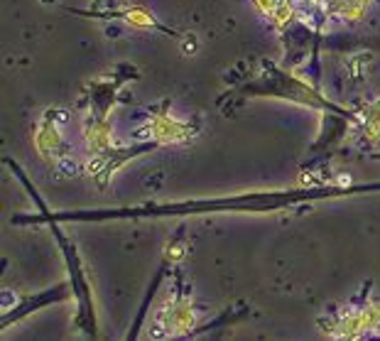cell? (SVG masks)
Wrapping results in <instances>:
<instances>
[{
  "instance_id": "6da1fadb",
  "label": "cell",
  "mask_w": 380,
  "mask_h": 341,
  "mask_svg": "<svg viewBox=\"0 0 380 341\" xmlns=\"http://www.w3.org/2000/svg\"><path fill=\"white\" fill-rule=\"evenodd\" d=\"M140 135L160 142V145H184V142H189L196 135V125L191 121L177 118V116L167 113V111H152L150 123Z\"/></svg>"
},
{
  "instance_id": "52a82bcc",
  "label": "cell",
  "mask_w": 380,
  "mask_h": 341,
  "mask_svg": "<svg viewBox=\"0 0 380 341\" xmlns=\"http://www.w3.org/2000/svg\"><path fill=\"white\" fill-rule=\"evenodd\" d=\"M358 128H361V138L368 145H380V96H376L373 101H368L366 108L361 113V121H358Z\"/></svg>"
},
{
  "instance_id": "5b68a950",
  "label": "cell",
  "mask_w": 380,
  "mask_h": 341,
  "mask_svg": "<svg viewBox=\"0 0 380 341\" xmlns=\"http://www.w3.org/2000/svg\"><path fill=\"white\" fill-rule=\"evenodd\" d=\"M82 140L91 157H104L113 150V128L106 116H89L82 123Z\"/></svg>"
},
{
  "instance_id": "8fae6325",
  "label": "cell",
  "mask_w": 380,
  "mask_h": 341,
  "mask_svg": "<svg viewBox=\"0 0 380 341\" xmlns=\"http://www.w3.org/2000/svg\"><path fill=\"white\" fill-rule=\"evenodd\" d=\"M250 3H253V10L260 15V18L270 20L272 15H275L277 5H280V0H250Z\"/></svg>"
},
{
  "instance_id": "8992f818",
  "label": "cell",
  "mask_w": 380,
  "mask_h": 341,
  "mask_svg": "<svg viewBox=\"0 0 380 341\" xmlns=\"http://www.w3.org/2000/svg\"><path fill=\"white\" fill-rule=\"evenodd\" d=\"M371 10V0H331L326 5V15L344 25H358L366 20Z\"/></svg>"
},
{
  "instance_id": "3957f363",
  "label": "cell",
  "mask_w": 380,
  "mask_h": 341,
  "mask_svg": "<svg viewBox=\"0 0 380 341\" xmlns=\"http://www.w3.org/2000/svg\"><path fill=\"white\" fill-rule=\"evenodd\" d=\"M319 327H322L324 334L334 339H361L366 334H371V324H368L366 317V305L361 307H341L334 317L319 319Z\"/></svg>"
},
{
  "instance_id": "7c38bea8",
  "label": "cell",
  "mask_w": 380,
  "mask_h": 341,
  "mask_svg": "<svg viewBox=\"0 0 380 341\" xmlns=\"http://www.w3.org/2000/svg\"><path fill=\"white\" fill-rule=\"evenodd\" d=\"M179 50H181V55H186V57L196 55V52H199V37H196L194 32H186L179 42Z\"/></svg>"
},
{
  "instance_id": "30bf717a",
  "label": "cell",
  "mask_w": 380,
  "mask_h": 341,
  "mask_svg": "<svg viewBox=\"0 0 380 341\" xmlns=\"http://www.w3.org/2000/svg\"><path fill=\"white\" fill-rule=\"evenodd\" d=\"M366 317H368V324H371V334H378L380 332V300L366 302Z\"/></svg>"
},
{
  "instance_id": "ba28073f",
  "label": "cell",
  "mask_w": 380,
  "mask_h": 341,
  "mask_svg": "<svg viewBox=\"0 0 380 341\" xmlns=\"http://www.w3.org/2000/svg\"><path fill=\"white\" fill-rule=\"evenodd\" d=\"M121 20L133 30H164L162 23H160L150 10L140 8V5H128L121 13Z\"/></svg>"
},
{
  "instance_id": "4fadbf2b",
  "label": "cell",
  "mask_w": 380,
  "mask_h": 341,
  "mask_svg": "<svg viewBox=\"0 0 380 341\" xmlns=\"http://www.w3.org/2000/svg\"><path fill=\"white\" fill-rule=\"evenodd\" d=\"M184 243H172V246L167 248V258H172L174 263H179L181 258H184Z\"/></svg>"
},
{
  "instance_id": "7a4b0ae2",
  "label": "cell",
  "mask_w": 380,
  "mask_h": 341,
  "mask_svg": "<svg viewBox=\"0 0 380 341\" xmlns=\"http://www.w3.org/2000/svg\"><path fill=\"white\" fill-rule=\"evenodd\" d=\"M35 150L45 162L50 164H62L69 152L67 142V130L64 123L57 121V113H47L45 118L35 128Z\"/></svg>"
},
{
  "instance_id": "277c9868",
  "label": "cell",
  "mask_w": 380,
  "mask_h": 341,
  "mask_svg": "<svg viewBox=\"0 0 380 341\" xmlns=\"http://www.w3.org/2000/svg\"><path fill=\"white\" fill-rule=\"evenodd\" d=\"M157 327L162 337H186L196 327V312L189 300H169L160 310Z\"/></svg>"
},
{
  "instance_id": "9c48e42d",
  "label": "cell",
  "mask_w": 380,
  "mask_h": 341,
  "mask_svg": "<svg viewBox=\"0 0 380 341\" xmlns=\"http://www.w3.org/2000/svg\"><path fill=\"white\" fill-rule=\"evenodd\" d=\"M294 18H297V5H294L292 0H280V5H277V10H275V15L270 18V23L275 30H285Z\"/></svg>"
}]
</instances>
